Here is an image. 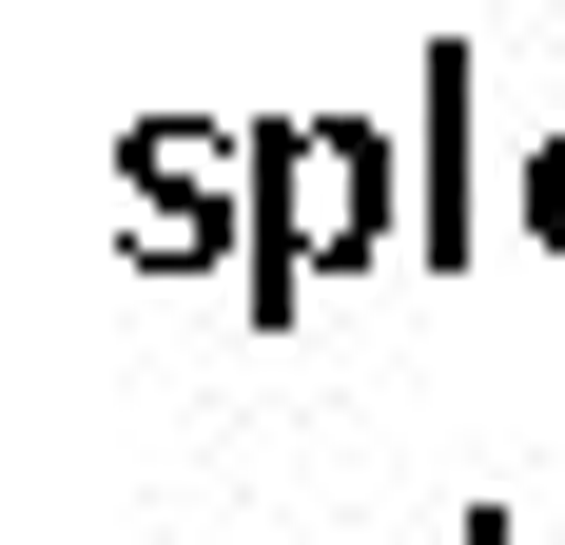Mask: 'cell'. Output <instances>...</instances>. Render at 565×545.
Returning a JSON list of instances; mask_svg holds the SVG:
<instances>
[{"label":"cell","instance_id":"obj_2","mask_svg":"<svg viewBox=\"0 0 565 545\" xmlns=\"http://www.w3.org/2000/svg\"><path fill=\"white\" fill-rule=\"evenodd\" d=\"M234 195H254V175H234V137H195V117H157V137H137V254H215Z\"/></svg>","mask_w":565,"mask_h":545},{"label":"cell","instance_id":"obj_5","mask_svg":"<svg viewBox=\"0 0 565 545\" xmlns=\"http://www.w3.org/2000/svg\"><path fill=\"white\" fill-rule=\"evenodd\" d=\"M449 545H526V526H508V506H468V526H449Z\"/></svg>","mask_w":565,"mask_h":545},{"label":"cell","instance_id":"obj_4","mask_svg":"<svg viewBox=\"0 0 565 545\" xmlns=\"http://www.w3.org/2000/svg\"><path fill=\"white\" fill-rule=\"evenodd\" d=\"M526 234H546V272H565V137L526 157Z\"/></svg>","mask_w":565,"mask_h":545},{"label":"cell","instance_id":"obj_1","mask_svg":"<svg viewBox=\"0 0 565 545\" xmlns=\"http://www.w3.org/2000/svg\"><path fill=\"white\" fill-rule=\"evenodd\" d=\"M254 234H234V292H254V331L312 312V272H371L409 254V157L371 137V117H292V137H254Z\"/></svg>","mask_w":565,"mask_h":545},{"label":"cell","instance_id":"obj_3","mask_svg":"<svg viewBox=\"0 0 565 545\" xmlns=\"http://www.w3.org/2000/svg\"><path fill=\"white\" fill-rule=\"evenodd\" d=\"M409 195H429V234H409V254L449 272V254H468V40H429V175H409Z\"/></svg>","mask_w":565,"mask_h":545}]
</instances>
